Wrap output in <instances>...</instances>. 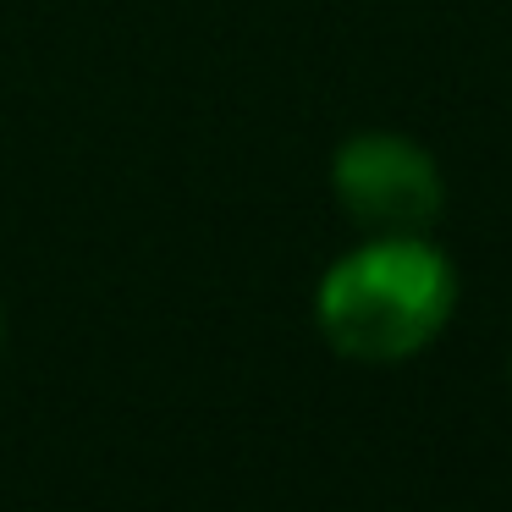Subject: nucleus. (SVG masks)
Returning <instances> with one entry per match:
<instances>
[{
    "mask_svg": "<svg viewBox=\"0 0 512 512\" xmlns=\"http://www.w3.org/2000/svg\"><path fill=\"white\" fill-rule=\"evenodd\" d=\"M457 270L424 232H369L314 281V325L347 364H408L446 331Z\"/></svg>",
    "mask_w": 512,
    "mask_h": 512,
    "instance_id": "f257e3e1",
    "label": "nucleus"
},
{
    "mask_svg": "<svg viewBox=\"0 0 512 512\" xmlns=\"http://www.w3.org/2000/svg\"><path fill=\"white\" fill-rule=\"evenodd\" d=\"M331 193L364 232H430L446 210V177L435 155L391 127H369L336 144Z\"/></svg>",
    "mask_w": 512,
    "mask_h": 512,
    "instance_id": "f03ea898",
    "label": "nucleus"
},
{
    "mask_svg": "<svg viewBox=\"0 0 512 512\" xmlns=\"http://www.w3.org/2000/svg\"><path fill=\"white\" fill-rule=\"evenodd\" d=\"M0 336H6V309H0Z\"/></svg>",
    "mask_w": 512,
    "mask_h": 512,
    "instance_id": "7ed1b4c3",
    "label": "nucleus"
}]
</instances>
